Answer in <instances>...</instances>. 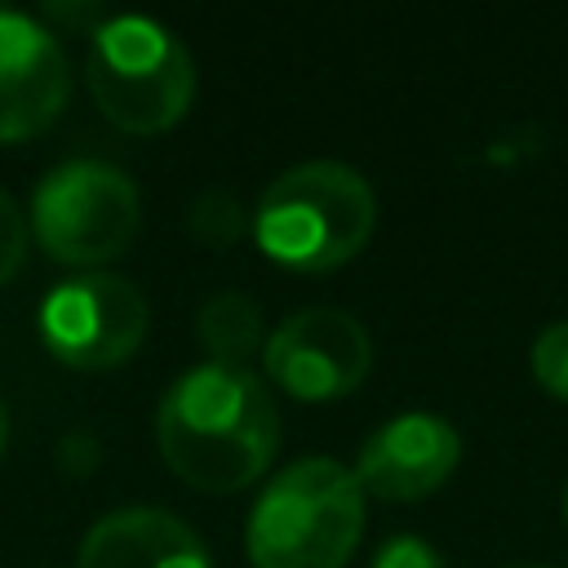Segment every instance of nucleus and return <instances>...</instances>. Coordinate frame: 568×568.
<instances>
[{"mask_svg": "<svg viewBox=\"0 0 568 568\" xmlns=\"http://www.w3.org/2000/svg\"><path fill=\"white\" fill-rule=\"evenodd\" d=\"M532 373H537V382L550 395L568 399V320H555V324H546L537 333V342H532Z\"/></svg>", "mask_w": 568, "mask_h": 568, "instance_id": "obj_13", "label": "nucleus"}, {"mask_svg": "<svg viewBox=\"0 0 568 568\" xmlns=\"http://www.w3.org/2000/svg\"><path fill=\"white\" fill-rule=\"evenodd\" d=\"M71 93L62 40L22 9L0 4V142H22L58 120Z\"/></svg>", "mask_w": 568, "mask_h": 568, "instance_id": "obj_8", "label": "nucleus"}, {"mask_svg": "<svg viewBox=\"0 0 568 568\" xmlns=\"http://www.w3.org/2000/svg\"><path fill=\"white\" fill-rule=\"evenodd\" d=\"M515 568H541V564H515Z\"/></svg>", "mask_w": 568, "mask_h": 568, "instance_id": "obj_18", "label": "nucleus"}, {"mask_svg": "<svg viewBox=\"0 0 568 568\" xmlns=\"http://www.w3.org/2000/svg\"><path fill=\"white\" fill-rule=\"evenodd\" d=\"M75 568H213L200 532L160 506H120L89 524Z\"/></svg>", "mask_w": 568, "mask_h": 568, "instance_id": "obj_10", "label": "nucleus"}, {"mask_svg": "<svg viewBox=\"0 0 568 568\" xmlns=\"http://www.w3.org/2000/svg\"><path fill=\"white\" fill-rule=\"evenodd\" d=\"M155 439L178 479L204 493H235L271 466L280 408L253 368L204 359L169 382L155 408Z\"/></svg>", "mask_w": 568, "mask_h": 568, "instance_id": "obj_1", "label": "nucleus"}, {"mask_svg": "<svg viewBox=\"0 0 568 568\" xmlns=\"http://www.w3.org/2000/svg\"><path fill=\"white\" fill-rule=\"evenodd\" d=\"M4 444H9V408L0 399V457H4Z\"/></svg>", "mask_w": 568, "mask_h": 568, "instance_id": "obj_16", "label": "nucleus"}, {"mask_svg": "<svg viewBox=\"0 0 568 568\" xmlns=\"http://www.w3.org/2000/svg\"><path fill=\"white\" fill-rule=\"evenodd\" d=\"M27 226L53 262L98 266L133 244L142 226V195L120 164L75 155L36 182Z\"/></svg>", "mask_w": 568, "mask_h": 568, "instance_id": "obj_5", "label": "nucleus"}, {"mask_svg": "<svg viewBox=\"0 0 568 568\" xmlns=\"http://www.w3.org/2000/svg\"><path fill=\"white\" fill-rule=\"evenodd\" d=\"M84 75L98 111L129 133L178 124L195 98L191 49L146 13H106L89 36Z\"/></svg>", "mask_w": 568, "mask_h": 568, "instance_id": "obj_4", "label": "nucleus"}, {"mask_svg": "<svg viewBox=\"0 0 568 568\" xmlns=\"http://www.w3.org/2000/svg\"><path fill=\"white\" fill-rule=\"evenodd\" d=\"M364 532V488L333 457L288 462L253 501L244 550L253 568H346Z\"/></svg>", "mask_w": 568, "mask_h": 568, "instance_id": "obj_3", "label": "nucleus"}, {"mask_svg": "<svg viewBox=\"0 0 568 568\" xmlns=\"http://www.w3.org/2000/svg\"><path fill=\"white\" fill-rule=\"evenodd\" d=\"M27 213L18 209V200L9 191H0V284H9L27 257Z\"/></svg>", "mask_w": 568, "mask_h": 568, "instance_id": "obj_14", "label": "nucleus"}, {"mask_svg": "<svg viewBox=\"0 0 568 568\" xmlns=\"http://www.w3.org/2000/svg\"><path fill=\"white\" fill-rule=\"evenodd\" d=\"M373 568H448V559L417 532H395L377 546Z\"/></svg>", "mask_w": 568, "mask_h": 568, "instance_id": "obj_15", "label": "nucleus"}, {"mask_svg": "<svg viewBox=\"0 0 568 568\" xmlns=\"http://www.w3.org/2000/svg\"><path fill=\"white\" fill-rule=\"evenodd\" d=\"M564 519H568V488H564Z\"/></svg>", "mask_w": 568, "mask_h": 568, "instance_id": "obj_17", "label": "nucleus"}, {"mask_svg": "<svg viewBox=\"0 0 568 568\" xmlns=\"http://www.w3.org/2000/svg\"><path fill=\"white\" fill-rule=\"evenodd\" d=\"M186 222H191V235H195L200 244H213V248L235 244V240L244 235V226H248L244 204H240L231 191H217V186H209V191L195 195Z\"/></svg>", "mask_w": 568, "mask_h": 568, "instance_id": "obj_12", "label": "nucleus"}, {"mask_svg": "<svg viewBox=\"0 0 568 568\" xmlns=\"http://www.w3.org/2000/svg\"><path fill=\"white\" fill-rule=\"evenodd\" d=\"M373 222L377 195L355 164L302 160L262 191L253 209V240L288 271H333L364 248Z\"/></svg>", "mask_w": 568, "mask_h": 568, "instance_id": "obj_2", "label": "nucleus"}, {"mask_svg": "<svg viewBox=\"0 0 568 568\" xmlns=\"http://www.w3.org/2000/svg\"><path fill=\"white\" fill-rule=\"evenodd\" d=\"M462 462V435L448 417L413 408L390 422H382L359 457H355V479L364 493L382 501H417L435 493L453 466Z\"/></svg>", "mask_w": 568, "mask_h": 568, "instance_id": "obj_9", "label": "nucleus"}, {"mask_svg": "<svg viewBox=\"0 0 568 568\" xmlns=\"http://www.w3.org/2000/svg\"><path fill=\"white\" fill-rule=\"evenodd\" d=\"M195 337L209 351V364L248 368V355L262 346V306L248 293H213L195 315Z\"/></svg>", "mask_w": 568, "mask_h": 568, "instance_id": "obj_11", "label": "nucleus"}, {"mask_svg": "<svg viewBox=\"0 0 568 568\" xmlns=\"http://www.w3.org/2000/svg\"><path fill=\"white\" fill-rule=\"evenodd\" d=\"M40 342L71 368H115L146 337V297L115 271H84L53 284L40 302Z\"/></svg>", "mask_w": 568, "mask_h": 568, "instance_id": "obj_6", "label": "nucleus"}, {"mask_svg": "<svg viewBox=\"0 0 568 568\" xmlns=\"http://www.w3.org/2000/svg\"><path fill=\"white\" fill-rule=\"evenodd\" d=\"M262 364L293 399H337L373 364L368 328L342 306H302L262 342Z\"/></svg>", "mask_w": 568, "mask_h": 568, "instance_id": "obj_7", "label": "nucleus"}]
</instances>
